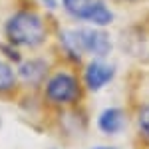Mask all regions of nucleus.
I'll list each match as a JSON object with an SVG mask.
<instances>
[{"instance_id": "obj_1", "label": "nucleus", "mask_w": 149, "mask_h": 149, "mask_svg": "<svg viewBox=\"0 0 149 149\" xmlns=\"http://www.w3.org/2000/svg\"><path fill=\"white\" fill-rule=\"evenodd\" d=\"M6 38L12 46L18 48H36L42 46L46 40V26L44 20L34 12H16L4 26Z\"/></svg>"}, {"instance_id": "obj_2", "label": "nucleus", "mask_w": 149, "mask_h": 149, "mask_svg": "<svg viewBox=\"0 0 149 149\" xmlns=\"http://www.w3.org/2000/svg\"><path fill=\"white\" fill-rule=\"evenodd\" d=\"M62 42L76 56L92 54L102 60L111 52V40L105 30H70L64 32Z\"/></svg>"}, {"instance_id": "obj_3", "label": "nucleus", "mask_w": 149, "mask_h": 149, "mask_svg": "<svg viewBox=\"0 0 149 149\" xmlns=\"http://www.w3.org/2000/svg\"><path fill=\"white\" fill-rule=\"evenodd\" d=\"M81 95L80 84L72 74L60 72L48 80L46 97L54 103H76Z\"/></svg>"}, {"instance_id": "obj_4", "label": "nucleus", "mask_w": 149, "mask_h": 149, "mask_svg": "<svg viewBox=\"0 0 149 149\" xmlns=\"http://www.w3.org/2000/svg\"><path fill=\"white\" fill-rule=\"evenodd\" d=\"M113 74H115V68L111 64H105L103 60H93L86 68L84 80H86V86H88L90 92H97L113 80Z\"/></svg>"}, {"instance_id": "obj_5", "label": "nucleus", "mask_w": 149, "mask_h": 149, "mask_svg": "<svg viewBox=\"0 0 149 149\" xmlns=\"http://www.w3.org/2000/svg\"><path fill=\"white\" fill-rule=\"evenodd\" d=\"M48 74V64L44 60H38V58H32V60H24L18 68V76L22 78V81L26 84H40L44 80V76Z\"/></svg>"}, {"instance_id": "obj_6", "label": "nucleus", "mask_w": 149, "mask_h": 149, "mask_svg": "<svg viewBox=\"0 0 149 149\" xmlns=\"http://www.w3.org/2000/svg\"><path fill=\"white\" fill-rule=\"evenodd\" d=\"M123 123H125V115L119 107H109V109L102 111V115L97 117V127L107 135H113L117 131H121Z\"/></svg>"}, {"instance_id": "obj_7", "label": "nucleus", "mask_w": 149, "mask_h": 149, "mask_svg": "<svg viewBox=\"0 0 149 149\" xmlns=\"http://www.w3.org/2000/svg\"><path fill=\"white\" fill-rule=\"evenodd\" d=\"M62 4H64V8H66V12H68L70 16L86 20V16H88L90 8H92L93 0H62Z\"/></svg>"}, {"instance_id": "obj_8", "label": "nucleus", "mask_w": 149, "mask_h": 149, "mask_svg": "<svg viewBox=\"0 0 149 149\" xmlns=\"http://www.w3.org/2000/svg\"><path fill=\"white\" fill-rule=\"evenodd\" d=\"M14 86H16V74H14V70L8 64L0 62V93L14 90Z\"/></svg>"}, {"instance_id": "obj_9", "label": "nucleus", "mask_w": 149, "mask_h": 149, "mask_svg": "<svg viewBox=\"0 0 149 149\" xmlns=\"http://www.w3.org/2000/svg\"><path fill=\"white\" fill-rule=\"evenodd\" d=\"M137 121H139V127H141V131H143V133H145V135L149 137V105H143V107L139 109Z\"/></svg>"}, {"instance_id": "obj_10", "label": "nucleus", "mask_w": 149, "mask_h": 149, "mask_svg": "<svg viewBox=\"0 0 149 149\" xmlns=\"http://www.w3.org/2000/svg\"><path fill=\"white\" fill-rule=\"evenodd\" d=\"M93 149H113V147H93Z\"/></svg>"}, {"instance_id": "obj_11", "label": "nucleus", "mask_w": 149, "mask_h": 149, "mask_svg": "<svg viewBox=\"0 0 149 149\" xmlns=\"http://www.w3.org/2000/svg\"><path fill=\"white\" fill-rule=\"evenodd\" d=\"M46 2H48V4H50V6H52V4H54V2H52V0H46Z\"/></svg>"}]
</instances>
